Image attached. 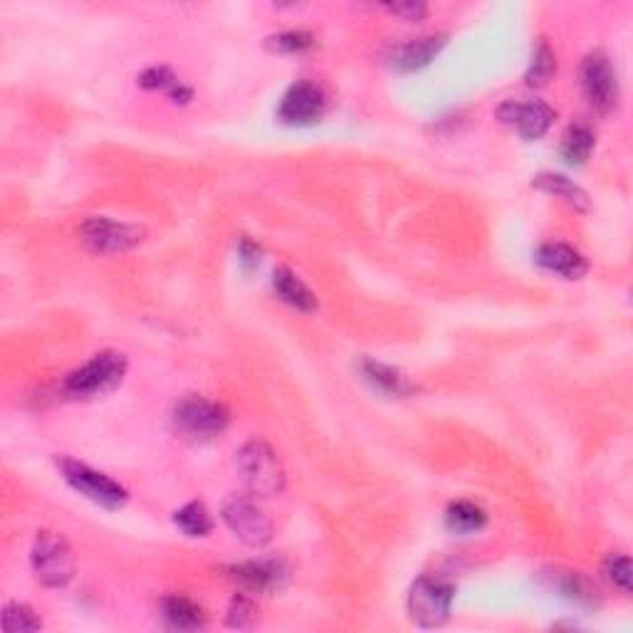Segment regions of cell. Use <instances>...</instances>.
<instances>
[{"label":"cell","instance_id":"d4e9b609","mask_svg":"<svg viewBox=\"0 0 633 633\" xmlns=\"http://www.w3.org/2000/svg\"><path fill=\"white\" fill-rule=\"evenodd\" d=\"M42 619L33 606L23 601H11L3 609V631L5 633H25V631H40Z\"/></svg>","mask_w":633,"mask_h":633},{"label":"cell","instance_id":"e0dca14e","mask_svg":"<svg viewBox=\"0 0 633 633\" xmlns=\"http://www.w3.org/2000/svg\"><path fill=\"white\" fill-rule=\"evenodd\" d=\"M161 619L174 631L206 629V611L184 594H169L161 599Z\"/></svg>","mask_w":633,"mask_h":633},{"label":"cell","instance_id":"d6986e66","mask_svg":"<svg viewBox=\"0 0 633 633\" xmlns=\"http://www.w3.org/2000/svg\"><path fill=\"white\" fill-rule=\"evenodd\" d=\"M532 186L539 188V191L549 194V196H555V198H562V201L567 206H572L574 211L586 213L592 208L589 194H586L582 186H576L572 178H567L562 174H551V171H547V174L535 176V181H532Z\"/></svg>","mask_w":633,"mask_h":633},{"label":"cell","instance_id":"2e32d148","mask_svg":"<svg viewBox=\"0 0 633 633\" xmlns=\"http://www.w3.org/2000/svg\"><path fill=\"white\" fill-rule=\"evenodd\" d=\"M535 262L547 270L551 275H559L564 280H579L586 275V270H589V262L579 252L576 248L567 246V243H542L535 252Z\"/></svg>","mask_w":633,"mask_h":633},{"label":"cell","instance_id":"277c9868","mask_svg":"<svg viewBox=\"0 0 633 633\" xmlns=\"http://www.w3.org/2000/svg\"><path fill=\"white\" fill-rule=\"evenodd\" d=\"M456 586L448 579L423 574L415 579L409 592V617L421 629H438L450 619Z\"/></svg>","mask_w":633,"mask_h":633},{"label":"cell","instance_id":"7c38bea8","mask_svg":"<svg viewBox=\"0 0 633 633\" xmlns=\"http://www.w3.org/2000/svg\"><path fill=\"white\" fill-rule=\"evenodd\" d=\"M228 576L243 592L270 594L280 592L287 584L289 569L283 559H250V562L228 567Z\"/></svg>","mask_w":633,"mask_h":633},{"label":"cell","instance_id":"f1b7e54d","mask_svg":"<svg viewBox=\"0 0 633 633\" xmlns=\"http://www.w3.org/2000/svg\"><path fill=\"white\" fill-rule=\"evenodd\" d=\"M388 13H394V15H399L404 17V21H409V23H415V21H423L429 13V5L426 3H388L384 5Z\"/></svg>","mask_w":633,"mask_h":633},{"label":"cell","instance_id":"9a60e30c","mask_svg":"<svg viewBox=\"0 0 633 633\" xmlns=\"http://www.w3.org/2000/svg\"><path fill=\"white\" fill-rule=\"evenodd\" d=\"M542 579H545L551 592H557L562 599L576 606H584V609H596L601 604V594L592 579L572 572V569H549V572L542 574Z\"/></svg>","mask_w":633,"mask_h":633},{"label":"cell","instance_id":"603a6c76","mask_svg":"<svg viewBox=\"0 0 633 633\" xmlns=\"http://www.w3.org/2000/svg\"><path fill=\"white\" fill-rule=\"evenodd\" d=\"M174 522H176V528L188 537H208L213 530L211 512H208L206 505L198 502V500L188 502L181 510H176Z\"/></svg>","mask_w":633,"mask_h":633},{"label":"cell","instance_id":"5bb4252c","mask_svg":"<svg viewBox=\"0 0 633 633\" xmlns=\"http://www.w3.org/2000/svg\"><path fill=\"white\" fill-rule=\"evenodd\" d=\"M359 376L364 378V382L374 388L376 394L388 396V399H409L415 392H419V386L411 376H406L401 369H394L384 364V361H376V359H359Z\"/></svg>","mask_w":633,"mask_h":633},{"label":"cell","instance_id":"9c48e42d","mask_svg":"<svg viewBox=\"0 0 633 633\" xmlns=\"http://www.w3.org/2000/svg\"><path fill=\"white\" fill-rule=\"evenodd\" d=\"M223 522L243 545L248 547H265L273 542L275 524L268 518V512L252 500V495H231L223 502Z\"/></svg>","mask_w":633,"mask_h":633},{"label":"cell","instance_id":"8fae6325","mask_svg":"<svg viewBox=\"0 0 633 633\" xmlns=\"http://www.w3.org/2000/svg\"><path fill=\"white\" fill-rule=\"evenodd\" d=\"M555 116V110L542 99H528V102L508 99V102L497 107V120L518 132L524 141H537L545 137Z\"/></svg>","mask_w":633,"mask_h":633},{"label":"cell","instance_id":"44dd1931","mask_svg":"<svg viewBox=\"0 0 633 633\" xmlns=\"http://www.w3.org/2000/svg\"><path fill=\"white\" fill-rule=\"evenodd\" d=\"M139 87L144 89H149V92H166L174 102L178 104H186V102H191V97L194 92L188 89L181 79L171 72L169 67H149V70H144L141 75H139Z\"/></svg>","mask_w":633,"mask_h":633},{"label":"cell","instance_id":"cb8c5ba5","mask_svg":"<svg viewBox=\"0 0 633 633\" xmlns=\"http://www.w3.org/2000/svg\"><path fill=\"white\" fill-rule=\"evenodd\" d=\"M557 72V55L555 50L549 48L547 40H539L537 48L532 50V60H530V67L524 72V83L530 87H542L547 85L551 77H555Z\"/></svg>","mask_w":633,"mask_h":633},{"label":"cell","instance_id":"5b68a950","mask_svg":"<svg viewBox=\"0 0 633 633\" xmlns=\"http://www.w3.org/2000/svg\"><path fill=\"white\" fill-rule=\"evenodd\" d=\"M579 83H582L586 104H589L596 114L609 116L611 112H617L621 99L619 75L611 58L606 55L604 50H592L589 55L582 60Z\"/></svg>","mask_w":633,"mask_h":633},{"label":"cell","instance_id":"52a82bcc","mask_svg":"<svg viewBox=\"0 0 633 633\" xmlns=\"http://www.w3.org/2000/svg\"><path fill=\"white\" fill-rule=\"evenodd\" d=\"M30 567L35 579L50 589H62L75 576V557L67 539L58 532H38L30 549Z\"/></svg>","mask_w":633,"mask_h":633},{"label":"cell","instance_id":"ba28073f","mask_svg":"<svg viewBox=\"0 0 633 633\" xmlns=\"http://www.w3.org/2000/svg\"><path fill=\"white\" fill-rule=\"evenodd\" d=\"M58 468L72 491H77L89 502L99 505V508L120 510L129 500V493H126L124 485L116 483L114 477L89 468L87 463H79L75 458H58Z\"/></svg>","mask_w":633,"mask_h":633},{"label":"cell","instance_id":"30bf717a","mask_svg":"<svg viewBox=\"0 0 633 633\" xmlns=\"http://www.w3.org/2000/svg\"><path fill=\"white\" fill-rule=\"evenodd\" d=\"M327 112V95L314 83H295L280 99L277 116L289 126H312Z\"/></svg>","mask_w":633,"mask_h":633},{"label":"cell","instance_id":"484cf974","mask_svg":"<svg viewBox=\"0 0 633 633\" xmlns=\"http://www.w3.org/2000/svg\"><path fill=\"white\" fill-rule=\"evenodd\" d=\"M314 45V35L307 30H283L268 38V50L280 52V55H302Z\"/></svg>","mask_w":633,"mask_h":633},{"label":"cell","instance_id":"7a4b0ae2","mask_svg":"<svg viewBox=\"0 0 633 633\" xmlns=\"http://www.w3.org/2000/svg\"><path fill=\"white\" fill-rule=\"evenodd\" d=\"M235 470L252 497H275L285 491V468L265 440H248L235 454Z\"/></svg>","mask_w":633,"mask_h":633},{"label":"cell","instance_id":"6da1fadb","mask_svg":"<svg viewBox=\"0 0 633 633\" xmlns=\"http://www.w3.org/2000/svg\"><path fill=\"white\" fill-rule=\"evenodd\" d=\"M126 367L129 364H126V357L122 351H97L92 359L65 376L62 392L70 399H97V396H107L124 382Z\"/></svg>","mask_w":633,"mask_h":633},{"label":"cell","instance_id":"7402d4cb","mask_svg":"<svg viewBox=\"0 0 633 633\" xmlns=\"http://www.w3.org/2000/svg\"><path fill=\"white\" fill-rule=\"evenodd\" d=\"M487 524V512L470 500L450 502L446 510V528L454 535H475Z\"/></svg>","mask_w":633,"mask_h":633},{"label":"cell","instance_id":"4316f807","mask_svg":"<svg viewBox=\"0 0 633 633\" xmlns=\"http://www.w3.org/2000/svg\"><path fill=\"white\" fill-rule=\"evenodd\" d=\"M225 623L231 629H252L258 623V606L250 599V594H235L225 613Z\"/></svg>","mask_w":633,"mask_h":633},{"label":"cell","instance_id":"8992f818","mask_svg":"<svg viewBox=\"0 0 633 633\" xmlns=\"http://www.w3.org/2000/svg\"><path fill=\"white\" fill-rule=\"evenodd\" d=\"M77 238L97 256H120V252L141 246L147 240V228L137 223L112 221L107 215H89L87 221L79 223Z\"/></svg>","mask_w":633,"mask_h":633},{"label":"cell","instance_id":"ac0fdd59","mask_svg":"<svg viewBox=\"0 0 633 633\" xmlns=\"http://www.w3.org/2000/svg\"><path fill=\"white\" fill-rule=\"evenodd\" d=\"M273 289L275 295L285 305L295 307L297 312H314L316 310V297L310 287H307L293 270L280 265L273 273Z\"/></svg>","mask_w":633,"mask_h":633},{"label":"cell","instance_id":"4fadbf2b","mask_svg":"<svg viewBox=\"0 0 633 633\" xmlns=\"http://www.w3.org/2000/svg\"><path fill=\"white\" fill-rule=\"evenodd\" d=\"M446 42H448V35H443V33L421 35V38H409L404 42H396L386 52V65L396 72L423 70L440 55V50L446 48Z\"/></svg>","mask_w":633,"mask_h":633},{"label":"cell","instance_id":"f546056e","mask_svg":"<svg viewBox=\"0 0 633 633\" xmlns=\"http://www.w3.org/2000/svg\"><path fill=\"white\" fill-rule=\"evenodd\" d=\"M238 252H240V262H246V265H258V262H260V256H262L260 246H256V243L248 240V238H243V240H240Z\"/></svg>","mask_w":633,"mask_h":633},{"label":"cell","instance_id":"3957f363","mask_svg":"<svg viewBox=\"0 0 633 633\" xmlns=\"http://www.w3.org/2000/svg\"><path fill=\"white\" fill-rule=\"evenodd\" d=\"M171 423H174V431L184 440L208 443L219 438L228 429L231 413L219 401H211L198 394H188L176 401L174 411H171Z\"/></svg>","mask_w":633,"mask_h":633},{"label":"cell","instance_id":"83f0119b","mask_svg":"<svg viewBox=\"0 0 633 633\" xmlns=\"http://www.w3.org/2000/svg\"><path fill=\"white\" fill-rule=\"evenodd\" d=\"M604 576L606 582L611 586H617L621 594H631V579H633V569H631V559L626 555H611L604 562Z\"/></svg>","mask_w":633,"mask_h":633},{"label":"cell","instance_id":"ffe728a7","mask_svg":"<svg viewBox=\"0 0 633 633\" xmlns=\"http://www.w3.org/2000/svg\"><path fill=\"white\" fill-rule=\"evenodd\" d=\"M596 147V134L586 122H574L567 126L562 134V144H559V153L569 166H582L589 161L592 151Z\"/></svg>","mask_w":633,"mask_h":633}]
</instances>
